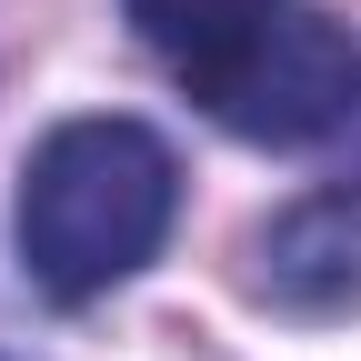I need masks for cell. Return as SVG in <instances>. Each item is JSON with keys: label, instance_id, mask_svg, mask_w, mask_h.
<instances>
[{"label": "cell", "instance_id": "obj_1", "mask_svg": "<svg viewBox=\"0 0 361 361\" xmlns=\"http://www.w3.org/2000/svg\"><path fill=\"white\" fill-rule=\"evenodd\" d=\"M171 221H180V161L130 111H80L40 130V151L20 161V271L61 311L151 271Z\"/></svg>", "mask_w": 361, "mask_h": 361}, {"label": "cell", "instance_id": "obj_2", "mask_svg": "<svg viewBox=\"0 0 361 361\" xmlns=\"http://www.w3.org/2000/svg\"><path fill=\"white\" fill-rule=\"evenodd\" d=\"M351 90H361V51L331 11L311 0H281L261 20V40L201 90V111L231 130V141H261V151H311L351 121Z\"/></svg>", "mask_w": 361, "mask_h": 361}, {"label": "cell", "instance_id": "obj_3", "mask_svg": "<svg viewBox=\"0 0 361 361\" xmlns=\"http://www.w3.org/2000/svg\"><path fill=\"white\" fill-rule=\"evenodd\" d=\"M241 281L261 311L281 322H341L361 311V191H301L291 211H271L251 251H241Z\"/></svg>", "mask_w": 361, "mask_h": 361}, {"label": "cell", "instance_id": "obj_4", "mask_svg": "<svg viewBox=\"0 0 361 361\" xmlns=\"http://www.w3.org/2000/svg\"><path fill=\"white\" fill-rule=\"evenodd\" d=\"M271 11H281V0H121V20L141 30V51H151L180 90H191V101L261 40Z\"/></svg>", "mask_w": 361, "mask_h": 361}, {"label": "cell", "instance_id": "obj_5", "mask_svg": "<svg viewBox=\"0 0 361 361\" xmlns=\"http://www.w3.org/2000/svg\"><path fill=\"white\" fill-rule=\"evenodd\" d=\"M341 130H351V151H361V90H351V121H341Z\"/></svg>", "mask_w": 361, "mask_h": 361}, {"label": "cell", "instance_id": "obj_6", "mask_svg": "<svg viewBox=\"0 0 361 361\" xmlns=\"http://www.w3.org/2000/svg\"><path fill=\"white\" fill-rule=\"evenodd\" d=\"M0 361H11V351H0Z\"/></svg>", "mask_w": 361, "mask_h": 361}]
</instances>
